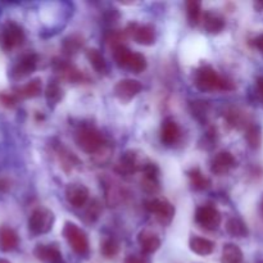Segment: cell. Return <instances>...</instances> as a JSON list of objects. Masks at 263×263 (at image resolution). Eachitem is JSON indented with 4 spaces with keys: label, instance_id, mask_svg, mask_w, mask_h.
<instances>
[{
    "label": "cell",
    "instance_id": "obj_1",
    "mask_svg": "<svg viewBox=\"0 0 263 263\" xmlns=\"http://www.w3.org/2000/svg\"><path fill=\"white\" fill-rule=\"evenodd\" d=\"M195 86L200 91H218V90H234L235 85L233 81L221 77L213 67L204 64L195 72Z\"/></svg>",
    "mask_w": 263,
    "mask_h": 263
},
{
    "label": "cell",
    "instance_id": "obj_2",
    "mask_svg": "<svg viewBox=\"0 0 263 263\" xmlns=\"http://www.w3.org/2000/svg\"><path fill=\"white\" fill-rule=\"evenodd\" d=\"M74 140L79 148L87 154L98 153L105 144L103 134L92 126H84L80 128L76 133Z\"/></svg>",
    "mask_w": 263,
    "mask_h": 263
},
{
    "label": "cell",
    "instance_id": "obj_3",
    "mask_svg": "<svg viewBox=\"0 0 263 263\" xmlns=\"http://www.w3.org/2000/svg\"><path fill=\"white\" fill-rule=\"evenodd\" d=\"M63 236L72 251L80 257H86L90 252V243L86 233L76 223L66 222L63 228Z\"/></svg>",
    "mask_w": 263,
    "mask_h": 263
},
{
    "label": "cell",
    "instance_id": "obj_4",
    "mask_svg": "<svg viewBox=\"0 0 263 263\" xmlns=\"http://www.w3.org/2000/svg\"><path fill=\"white\" fill-rule=\"evenodd\" d=\"M54 221H55V217L50 210L37 208L31 213L30 218H28V230L32 235L48 234L53 229Z\"/></svg>",
    "mask_w": 263,
    "mask_h": 263
},
{
    "label": "cell",
    "instance_id": "obj_5",
    "mask_svg": "<svg viewBox=\"0 0 263 263\" xmlns=\"http://www.w3.org/2000/svg\"><path fill=\"white\" fill-rule=\"evenodd\" d=\"M25 31L14 21H8L3 26L2 32V46L5 51H10L18 48L25 43Z\"/></svg>",
    "mask_w": 263,
    "mask_h": 263
},
{
    "label": "cell",
    "instance_id": "obj_6",
    "mask_svg": "<svg viewBox=\"0 0 263 263\" xmlns=\"http://www.w3.org/2000/svg\"><path fill=\"white\" fill-rule=\"evenodd\" d=\"M145 210L156 215L161 225L167 226L172 222L175 216V207L166 199H151L145 202Z\"/></svg>",
    "mask_w": 263,
    "mask_h": 263
},
{
    "label": "cell",
    "instance_id": "obj_7",
    "mask_svg": "<svg viewBox=\"0 0 263 263\" xmlns=\"http://www.w3.org/2000/svg\"><path fill=\"white\" fill-rule=\"evenodd\" d=\"M195 221L205 230H217L222 221V216L213 205H200L195 212Z\"/></svg>",
    "mask_w": 263,
    "mask_h": 263
},
{
    "label": "cell",
    "instance_id": "obj_8",
    "mask_svg": "<svg viewBox=\"0 0 263 263\" xmlns=\"http://www.w3.org/2000/svg\"><path fill=\"white\" fill-rule=\"evenodd\" d=\"M37 61L39 57L35 53H26L21 55L10 69V77L13 80H22L32 74L37 67Z\"/></svg>",
    "mask_w": 263,
    "mask_h": 263
},
{
    "label": "cell",
    "instance_id": "obj_9",
    "mask_svg": "<svg viewBox=\"0 0 263 263\" xmlns=\"http://www.w3.org/2000/svg\"><path fill=\"white\" fill-rule=\"evenodd\" d=\"M234 167H236V159L228 151L218 152L211 159V172L213 175H217V176L229 174Z\"/></svg>",
    "mask_w": 263,
    "mask_h": 263
},
{
    "label": "cell",
    "instance_id": "obj_10",
    "mask_svg": "<svg viewBox=\"0 0 263 263\" xmlns=\"http://www.w3.org/2000/svg\"><path fill=\"white\" fill-rule=\"evenodd\" d=\"M141 89H143V85L138 80L123 79L116 84L113 92L121 102H130L141 91Z\"/></svg>",
    "mask_w": 263,
    "mask_h": 263
},
{
    "label": "cell",
    "instance_id": "obj_11",
    "mask_svg": "<svg viewBox=\"0 0 263 263\" xmlns=\"http://www.w3.org/2000/svg\"><path fill=\"white\" fill-rule=\"evenodd\" d=\"M89 189L82 184H69L66 187V199L72 207L74 208H81L89 200Z\"/></svg>",
    "mask_w": 263,
    "mask_h": 263
},
{
    "label": "cell",
    "instance_id": "obj_12",
    "mask_svg": "<svg viewBox=\"0 0 263 263\" xmlns=\"http://www.w3.org/2000/svg\"><path fill=\"white\" fill-rule=\"evenodd\" d=\"M128 32L133 35L134 40L140 45H153L156 43V28L152 25H130Z\"/></svg>",
    "mask_w": 263,
    "mask_h": 263
},
{
    "label": "cell",
    "instance_id": "obj_13",
    "mask_svg": "<svg viewBox=\"0 0 263 263\" xmlns=\"http://www.w3.org/2000/svg\"><path fill=\"white\" fill-rule=\"evenodd\" d=\"M181 130L172 117L164 118L161 126V141L166 146H172L180 140Z\"/></svg>",
    "mask_w": 263,
    "mask_h": 263
},
{
    "label": "cell",
    "instance_id": "obj_14",
    "mask_svg": "<svg viewBox=\"0 0 263 263\" xmlns=\"http://www.w3.org/2000/svg\"><path fill=\"white\" fill-rule=\"evenodd\" d=\"M143 166L144 163H140L138 154L134 151H127L121 156L117 164V171L120 172L121 175L128 176V175H133L135 174V172L141 171Z\"/></svg>",
    "mask_w": 263,
    "mask_h": 263
},
{
    "label": "cell",
    "instance_id": "obj_15",
    "mask_svg": "<svg viewBox=\"0 0 263 263\" xmlns=\"http://www.w3.org/2000/svg\"><path fill=\"white\" fill-rule=\"evenodd\" d=\"M33 256L44 263H64L61 251L53 244H37L33 249Z\"/></svg>",
    "mask_w": 263,
    "mask_h": 263
},
{
    "label": "cell",
    "instance_id": "obj_16",
    "mask_svg": "<svg viewBox=\"0 0 263 263\" xmlns=\"http://www.w3.org/2000/svg\"><path fill=\"white\" fill-rule=\"evenodd\" d=\"M20 244V236L17 231L13 230L9 226H2L0 228V251L8 253L14 251Z\"/></svg>",
    "mask_w": 263,
    "mask_h": 263
},
{
    "label": "cell",
    "instance_id": "obj_17",
    "mask_svg": "<svg viewBox=\"0 0 263 263\" xmlns=\"http://www.w3.org/2000/svg\"><path fill=\"white\" fill-rule=\"evenodd\" d=\"M138 243L144 254H153L161 247V239L156 234L151 233L148 230H144L139 234Z\"/></svg>",
    "mask_w": 263,
    "mask_h": 263
},
{
    "label": "cell",
    "instance_id": "obj_18",
    "mask_svg": "<svg viewBox=\"0 0 263 263\" xmlns=\"http://www.w3.org/2000/svg\"><path fill=\"white\" fill-rule=\"evenodd\" d=\"M41 90H43V84H41L40 79H32L23 86L17 87L14 90V94L17 95L18 99H31V98H36L40 95Z\"/></svg>",
    "mask_w": 263,
    "mask_h": 263
},
{
    "label": "cell",
    "instance_id": "obj_19",
    "mask_svg": "<svg viewBox=\"0 0 263 263\" xmlns=\"http://www.w3.org/2000/svg\"><path fill=\"white\" fill-rule=\"evenodd\" d=\"M203 26L208 33L217 35L225 28V20L215 12H205L203 14Z\"/></svg>",
    "mask_w": 263,
    "mask_h": 263
},
{
    "label": "cell",
    "instance_id": "obj_20",
    "mask_svg": "<svg viewBox=\"0 0 263 263\" xmlns=\"http://www.w3.org/2000/svg\"><path fill=\"white\" fill-rule=\"evenodd\" d=\"M189 248L198 256H210L215 251V243L200 236H192L189 240Z\"/></svg>",
    "mask_w": 263,
    "mask_h": 263
},
{
    "label": "cell",
    "instance_id": "obj_21",
    "mask_svg": "<svg viewBox=\"0 0 263 263\" xmlns=\"http://www.w3.org/2000/svg\"><path fill=\"white\" fill-rule=\"evenodd\" d=\"M226 231H228L229 235H231L233 238L239 239L246 238L249 234L246 222L239 217L229 218L228 222H226Z\"/></svg>",
    "mask_w": 263,
    "mask_h": 263
},
{
    "label": "cell",
    "instance_id": "obj_22",
    "mask_svg": "<svg viewBox=\"0 0 263 263\" xmlns=\"http://www.w3.org/2000/svg\"><path fill=\"white\" fill-rule=\"evenodd\" d=\"M187 177L190 180V185L194 190H198V192H202V190H205L211 185V181L208 177H205L203 175V172L200 171L198 167H194V168H190L187 171Z\"/></svg>",
    "mask_w": 263,
    "mask_h": 263
},
{
    "label": "cell",
    "instance_id": "obj_23",
    "mask_svg": "<svg viewBox=\"0 0 263 263\" xmlns=\"http://www.w3.org/2000/svg\"><path fill=\"white\" fill-rule=\"evenodd\" d=\"M243 252L236 244H225L221 254V263H241Z\"/></svg>",
    "mask_w": 263,
    "mask_h": 263
},
{
    "label": "cell",
    "instance_id": "obj_24",
    "mask_svg": "<svg viewBox=\"0 0 263 263\" xmlns=\"http://www.w3.org/2000/svg\"><path fill=\"white\" fill-rule=\"evenodd\" d=\"M189 109L193 117L199 121L200 123H205L208 121V112H210V104L204 100H193L189 104Z\"/></svg>",
    "mask_w": 263,
    "mask_h": 263
},
{
    "label": "cell",
    "instance_id": "obj_25",
    "mask_svg": "<svg viewBox=\"0 0 263 263\" xmlns=\"http://www.w3.org/2000/svg\"><path fill=\"white\" fill-rule=\"evenodd\" d=\"M45 98L49 107H55L61 102L62 98H63V90H62L58 81L53 80V81L49 82L45 89Z\"/></svg>",
    "mask_w": 263,
    "mask_h": 263
},
{
    "label": "cell",
    "instance_id": "obj_26",
    "mask_svg": "<svg viewBox=\"0 0 263 263\" xmlns=\"http://www.w3.org/2000/svg\"><path fill=\"white\" fill-rule=\"evenodd\" d=\"M86 58L98 73H105L107 72V61L98 49H89L86 51Z\"/></svg>",
    "mask_w": 263,
    "mask_h": 263
},
{
    "label": "cell",
    "instance_id": "obj_27",
    "mask_svg": "<svg viewBox=\"0 0 263 263\" xmlns=\"http://www.w3.org/2000/svg\"><path fill=\"white\" fill-rule=\"evenodd\" d=\"M186 13H187V21H189V25L192 27L199 25V22L202 21L203 14H202V4L198 0H189L186 3Z\"/></svg>",
    "mask_w": 263,
    "mask_h": 263
},
{
    "label": "cell",
    "instance_id": "obj_28",
    "mask_svg": "<svg viewBox=\"0 0 263 263\" xmlns=\"http://www.w3.org/2000/svg\"><path fill=\"white\" fill-rule=\"evenodd\" d=\"M84 46V39L80 35L67 36L62 43V50L67 55H73Z\"/></svg>",
    "mask_w": 263,
    "mask_h": 263
},
{
    "label": "cell",
    "instance_id": "obj_29",
    "mask_svg": "<svg viewBox=\"0 0 263 263\" xmlns=\"http://www.w3.org/2000/svg\"><path fill=\"white\" fill-rule=\"evenodd\" d=\"M246 139L248 145L252 149H258L262 144V131L261 127L256 123H252V125L247 126L246 131Z\"/></svg>",
    "mask_w": 263,
    "mask_h": 263
},
{
    "label": "cell",
    "instance_id": "obj_30",
    "mask_svg": "<svg viewBox=\"0 0 263 263\" xmlns=\"http://www.w3.org/2000/svg\"><path fill=\"white\" fill-rule=\"evenodd\" d=\"M146 66H148V62H146L145 55H143V54L139 53V51H133L126 68L133 71L134 73H141V72L145 71Z\"/></svg>",
    "mask_w": 263,
    "mask_h": 263
},
{
    "label": "cell",
    "instance_id": "obj_31",
    "mask_svg": "<svg viewBox=\"0 0 263 263\" xmlns=\"http://www.w3.org/2000/svg\"><path fill=\"white\" fill-rule=\"evenodd\" d=\"M100 252H102V254L105 258H113L120 252V244H118L116 239L107 238L100 244Z\"/></svg>",
    "mask_w": 263,
    "mask_h": 263
},
{
    "label": "cell",
    "instance_id": "obj_32",
    "mask_svg": "<svg viewBox=\"0 0 263 263\" xmlns=\"http://www.w3.org/2000/svg\"><path fill=\"white\" fill-rule=\"evenodd\" d=\"M133 51L125 45H120L117 48L113 49V57H115L116 64H117L120 68H126L127 67V62L130 59V55Z\"/></svg>",
    "mask_w": 263,
    "mask_h": 263
},
{
    "label": "cell",
    "instance_id": "obj_33",
    "mask_svg": "<svg viewBox=\"0 0 263 263\" xmlns=\"http://www.w3.org/2000/svg\"><path fill=\"white\" fill-rule=\"evenodd\" d=\"M141 186H143V189L145 190V192L152 193V194L159 192V189H161L159 179H151V177H144V176H143V180H141Z\"/></svg>",
    "mask_w": 263,
    "mask_h": 263
},
{
    "label": "cell",
    "instance_id": "obj_34",
    "mask_svg": "<svg viewBox=\"0 0 263 263\" xmlns=\"http://www.w3.org/2000/svg\"><path fill=\"white\" fill-rule=\"evenodd\" d=\"M217 140H218L217 131H216V128H211V130L207 131V134L204 135V138H203V141H204V144H203L202 146L204 149H207V151H210V149L215 148Z\"/></svg>",
    "mask_w": 263,
    "mask_h": 263
},
{
    "label": "cell",
    "instance_id": "obj_35",
    "mask_svg": "<svg viewBox=\"0 0 263 263\" xmlns=\"http://www.w3.org/2000/svg\"><path fill=\"white\" fill-rule=\"evenodd\" d=\"M226 120H228L229 125H230L231 127H240L244 122L243 115L236 109L230 110V112L226 115Z\"/></svg>",
    "mask_w": 263,
    "mask_h": 263
},
{
    "label": "cell",
    "instance_id": "obj_36",
    "mask_svg": "<svg viewBox=\"0 0 263 263\" xmlns=\"http://www.w3.org/2000/svg\"><path fill=\"white\" fill-rule=\"evenodd\" d=\"M18 102V97L14 92H0V104L5 108H13Z\"/></svg>",
    "mask_w": 263,
    "mask_h": 263
},
{
    "label": "cell",
    "instance_id": "obj_37",
    "mask_svg": "<svg viewBox=\"0 0 263 263\" xmlns=\"http://www.w3.org/2000/svg\"><path fill=\"white\" fill-rule=\"evenodd\" d=\"M99 215H100L99 203H98V200H92V202L90 203L89 208H87L86 216L89 217L90 221H97L98 217H99Z\"/></svg>",
    "mask_w": 263,
    "mask_h": 263
},
{
    "label": "cell",
    "instance_id": "obj_38",
    "mask_svg": "<svg viewBox=\"0 0 263 263\" xmlns=\"http://www.w3.org/2000/svg\"><path fill=\"white\" fill-rule=\"evenodd\" d=\"M125 263H149V261L145 258V257L128 256L127 258L125 259Z\"/></svg>",
    "mask_w": 263,
    "mask_h": 263
},
{
    "label": "cell",
    "instance_id": "obj_39",
    "mask_svg": "<svg viewBox=\"0 0 263 263\" xmlns=\"http://www.w3.org/2000/svg\"><path fill=\"white\" fill-rule=\"evenodd\" d=\"M10 189V181L7 177L0 176V193H7Z\"/></svg>",
    "mask_w": 263,
    "mask_h": 263
},
{
    "label": "cell",
    "instance_id": "obj_40",
    "mask_svg": "<svg viewBox=\"0 0 263 263\" xmlns=\"http://www.w3.org/2000/svg\"><path fill=\"white\" fill-rule=\"evenodd\" d=\"M254 45H256V48L263 54V33L262 35H259L258 37H256V40H254Z\"/></svg>",
    "mask_w": 263,
    "mask_h": 263
},
{
    "label": "cell",
    "instance_id": "obj_41",
    "mask_svg": "<svg viewBox=\"0 0 263 263\" xmlns=\"http://www.w3.org/2000/svg\"><path fill=\"white\" fill-rule=\"evenodd\" d=\"M256 85H257V91H258V94L263 98V76H259L258 79H257Z\"/></svg>",
    "mask_w": 263,
    "mask_h": 263
},
{
    "label": "cell",
    "instance_id": "obj_42",
    "mask_svg": "<svg viewBox=\"0 0 263 263\" xmlns=\"http://www.w3.org/2000/svg\"><path fill=\"white\" fill-rule=\"evenodd\" d=\"M254 8H256L258 12H263V0H261V2L254 3Z\"/></svg>",
    "mask_w": 263,
    "mask_h": 263
},
{
    "label": "cell",
    "instance_id": "obj_43",
    "mask_svg": "<svg viewBox=\"0 0 263 263\" xmlns=\"http://www.w3.org/2000/svg\"><path fill=\"white\" fill-rule=\"evenodd\" d=\"M0 263H10L8 259H4V258H0Z\"/></svg>",
    "mask_w": 263,
    "mask_h": 263
},
{
    "label": "cell",
    "instance_id": "obj_44",
    "mask_svg": "<svg viewBox=\"0 0 263 263\" xmlns=\"http://www.w3.org/2000/svg\"><path fill=\"white\" fill-rule=\"evenodd\" d=\"M262 212H263V202H262Z\"/></svg>",
    "mask_w": 263,
    "mask_h": 263
},
{
    "label": "cell",
    "instance_id": "obj_45",
    "mask_svg": "<svg viewBox=\"0 0 263 263\" xmlns=\"http://www.w3.org/2000/svg\"><path fill=\"white\" fill-rule=\"evenodd\" d=\"M259 263H263V261H261V262H259Z\"/></svg>",
    "mask_w": 263,
    "mask_h": 263
}]
</instances>
